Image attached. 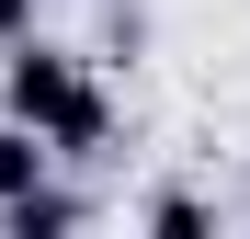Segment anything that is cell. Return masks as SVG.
<instances>
[{
	"instance_id": "obj_1",
	"label": "cell",
	"mask_w": 250,
	"mask_h": 239,
	"mask_svg": "<svg viewBox=\"0 0 250 239\" xmlns=\"http://www.w3.org/2000/svg\"><path fill=\"white\" fill-rule=\"evenodd\" d=\"M0 114H23L34 137H57V159H103L114 148V91L80 57H57L46 34H23V46L0 57Z\"/></svg>"
},
{
	"instance_id": "obj_2",
	"label": "cell",
	"mask_w": 250,
	"mask_h": 239,
	"mask_svg": "<svg viewBox=\"0 0 250 239\" xmlns=\"http://www.w3.org/2000/svg\"><path fill=\"white\" fill-rule=\"evenodd\" d=\"M34 182H57V137H34L23 114H0V205H23Z\"/></svg>"
},
{
	"instance_id": "obj_3",
	"label": "cell",
	"mask_w": 250,
	"mask_h": 239,
	"mask_svg": "<svg viewBox=\"0 0 250 239\" xmlns=\"http://www.w3.org/2000/svg\"><path fill=\"white\" fill-rule=\"evenodd\" d=\"M68 228H91V205L68 182H34L23 205H0V239H68Z\"/></svg>"
},
{
	"instance_id": "obj_4",
	"label": "cell",
	"mask_w": 250,
	"mask_h": 239,
	"mask_svg": "<svg viewBox=\"0 0 250 239\" xmlns=\"http://www.w3.org/2000/svg\"><path fill=\"white\" fill-rule=\"evenodd\" d=\"M137 228H159V239H193V228H216V205H205V194H148V205H137Z\"/></svg>"
},
{
	"instance_id": "obj_5",
	"label": "cell",
	"mask_w": 250,
	"mask_h": 239,
	"mask_svg": "<svg viewBox=\"0 0 250 239\" xmlns=\"http://www.w3.org/2000/svg\"><path fill=\"white\" fill-rule=\"evenodd\" d=\"M34 34V0H0V46H23Z\"/></svg>"
}]
</instances>
